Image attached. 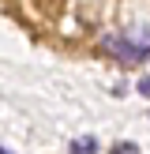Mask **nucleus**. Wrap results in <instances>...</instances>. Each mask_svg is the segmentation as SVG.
<instances>
[{"label": "nucleus", "mask_w": 150, "mask_h": 154, "mask_svg": "<svg viewBox=\"0 0 150 154\" xmlns=\"http://www.w3.org/2000/svg\"><path fill=\"white\" fill-rule=\"evenodd\" d=\"M101 49H109V53H116L120 60H124V64H139V60H146L150 53H142V49H135L131 42H128L124 34L120 38H101Z\"/></svg>", "instance_id": "1"}, {"label": "nucleus", "mask_w": 150, "mask_h": 154, "mask_svg": "<svg viewBox=\"0 0 150 154\" xmlns=\"http://www.w3.org/2000/svg\"><path fill=\"white\" fill-rule=\"evenodd\" d=\"M71 154H98V139L94 135H79L71 143Z\"/></svg>", "instance_id": "2"}, {"label": "nucleus", "mask_w": 150, "mask_h": 154, "mask_svg": "<svg viewBox=\"0 0 150 154\" xmlns=\"http://www.w3.org/2000/svg\"><path fill=\"white\" fill-rule=\"evenodd\" d=\"M109 154H139V147H135V143H116Z\"/></svg>", "instance_id": "3"}, {"label": "nucleus", "mask_w": 150, "mask_h": 154, "mask_svg": "<svg viewBox=\"0 0 150 154\" xmlns=\"http://www.w3.org/2000/svg\"><path fill=\"white\" fill-rule=\"evenodd\" d=\"M135 87H139V94H142V98H150V75H142Z\"/></svg>", "instance_id": "4"}, {"label": "nucleus", "mask_w": 150, "mask_h": 154, "mask_svg": "<svg viewBox=\"0 0 150 154\" xmlns=\"http://www.w3.org/2000/svg\"><path fill=\"white\" fill-rule=\"evenodd\" d=\"M0 154H11V150H8V147H4V150H0Z\"/></svg>", "instance_id": "5"}]
</instances>
